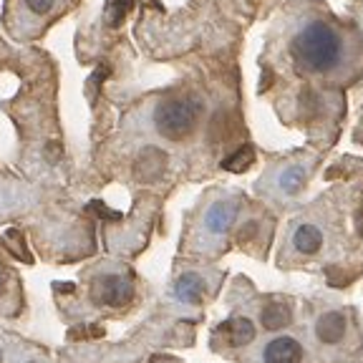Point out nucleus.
<instances>
[{"label": "nucleus", "mask_w": 363, "mask_h": 363, "mask_svg": "<svg viewBox=\"0 0 363 363\" xmlns=\"http://www.w3.org/2000/svg\"><path fill=\"white\" fill-rule=\"evenodd\" d=\"M94 298L104 306L121 308L134 298V285L129 278H121V275H106V278H99L94 285Z\"/></svg>", "instance_id": "obj_3"}, {"label": "nucleus", "mask_w": 363, "mask_h": 363, "mask_svg": "<svg viewBox=\"0 0 363 363\" xmlns=\"http://www.w3.org/2000/svg\"><path fill=\"white\" fill-rule=\"evenodd\" d=\"M303 346L293 335H278L265 343L260 353L262 363H303Z\"/></svg>", "instance_id": "obj_4"}, {"label": "nucleus", "mask_w": 363, "mask_h": 363, "mask_svg": "<svg viewBox=\"0 0 363 363\" xmlns=\"http://www.w3.org/2000/svg\"><path fill=\"white\" fill-rule=\"evenodd\" d=\"M174 295L179 298L182 303H197V301H202L204 280L199 278V275H194V272H189V275H182V278L177 280V285H174Z\"/></svg>", "instance_id": "obj_9"}, {"label": "nucleus", "mask_w": 363, "mask_h": 363, "mask_svg": "<svg viewBox=\"0 0 363 363\" xmlns=\"http://www.w3.org/2000/svg\"><path fill=\"white\" fill-rule=\"evenodd\" d=\"M346 335V318L340 313H323L315 323V338L325 346H333Z\"/></svg>", "instance_id": "obj_6"}, {"label": "nucleus", "mask_w": 363, "mask_h": 363, "mask_svg": "<svg viewBox=\"0 0 363 363\" xmlns=\"http://www.w3.org/2000/svg\"><path fill=\"white\" fill-rule=\"evenodd\" d=\"M6 275H8V272L0 267V293H3V288H6Z\"/></svg>", "instance_id": "obj_17"}, {"label": "nucleus", "mask_w": 363, "mask_h": 363, "mask_svg": "<svg viewBox=\"0 0 363 363\" xmlns=\"http://www.w3.org/2000/svg\"><path fill=\"white\" fill-rule=\"evenodd\" d=\"M252 159H255V152H252V147H245V149H240V152H235L233 157L225 159V169L245 172L250 164H252Z\"/></svg>", "instance_id": "obj_13"}, {"label": "nucleus", "mask_w": 363, "mask_h": 363, "mask_svg": "<svg viewBox=\"0 0 363 363\" xmlns=\"http://www.w3.org/2000/svg\"><path fill=\"white\" fill-rule=\"evenodd\" d=\"M68 335H71V338H79V335H89V338H101L104 328H99V325H81V328H74Z\"/></svg>", "instance_id": "obj_15"}, {"label": "nucleus", "mask_w": 363, "mask_h": 363, "mask_svg": "<svg viewBox=\"0 0 363 363\" xmlns=\"http://www.w3.org/2000/svg\"><path fill=\"white\" fill-rule=\"evenodd\" d=\"M23 6H26L28 13H33V16H45V13H51V8L56 6V0H23Z\"/></svg>", "instance_id": "obj_14"}, {"label": "nucleus", "mask_w": 363, "mask_h": 363, "mask_svg": "<svg viewBox=\"0 0 363 363\" xmlns=\"http://www.w3.org/2000/svg\"><path fill=\"white\" fill-rule=\"evenodd\" d=\"M293 245L303 255H315L318 250L323 247V233H320L315 225L306 222V225H301L293 233Z\"/></svg>", "instance_id": "obj_8"}, {"label": "nucleus", "mask_w": 363, "mask_h": 363, "mask_svg": "<svg viewBox=\"0 0 363 363\" xmlns=\"http://www.w3.org/2000/svg\"><path fill=\"white\" fill-rule=\"evenodd\" d=\"M3 242H6V247L11 250L18 260L30 262V252H28V247H26V242H23V235L18 233V230H8V233L3 235Z\"/></svg>", "instance_id": "obj_12"}, {"label": "nucleus", "mask_w": 363, "mask_h": 363, "mask_svg": "<svg viewBox=\"0 0 363 363\" xmlns=\"http://www.w3.org/2000/svg\"><path fill=\"white\" fill-rule=\"evenodd\" d=\"M290 56L308 74L330 76L346 66L348 40L330 21L306 16L290 33Z\"/></svg>", "instance_id": "obj_1"}, {"label": "nucleus", "mask_w": 363, "mask_h": 363, "mask_svg": "<svg viewBox=\"0 0 363 363\" xmlns=\"http://www.w3.org/2000/svg\"><path fill=\"white\" fill-rule=\"evenodd\" d=\"M356 3H358V6H361V8H363V0H356Z\"/></svg>", "instance_id": "obj_19"}, {"label": "nucleus", "mask_w": 363, "mask_h": 363, "mask_svg": "<svg viewBox=\"0 0 363 363\" xmlns=\"http://www.w3.org/2000/svg\"><path fill=\"white\" fill-rule=\"evenodd\" d=\"M56 290H66V293H71V290H74V285H56Z\"/></svg>", "instance_id": "obj_18"}, {"label": "nucleus", "mask_w": 363, "mask_h": 363, "mask_svg": "<svg viewBox=\"0 0 363 363\" xmlns=\"http://www.w3.org/2000/svg\"><path fill=\"white\" fill-rule=\"evenodd\" d=\"M303 182H306V167H288V169L280 172L278 187L285 194H295L303 187Z\"/></svg>", "instance_id": "obj_11"}, {"label": "nucleus", "mask_w": 363, "mask_h": 363, "mask_svg": "<svg viewBox=\"0 0 363 363\" xmlns=\"http://www.w3.org/2000/svg\"><path fill=\"white\" fill-rule=\"evenodd\" d=\"M199 111H202V106L192 96L164 99L154 108V126L164 139L179 142V139H184V136H189L194 131V126L199 121Z\"/></svg>", "instance_id": "obj_2"}, {"label": "nucleus", "mask_w": 363, "mask_h": 363, "mask_svg": "<svg viewBox=\"0 0 363 363\" xmlns=\"http://www.w3.org/2000/svg\"><path fill=\"white\" fill-rule=\"evenodd\" d=\"M238 210H240V204L235 202V199H220V202H215L210 210H207V215H204V230H207L212 238L225 235L227 230H230V225L235 222V217H238Z\"/></svg>", "instance_id": "obj_5"}, {"label": "nucleus", "mask_w": 363, "mask_h": 363, "mask_svg": "<svg viewBox=\"0 0 363 363\" xmlns=\"http://www.w3.org/2000/svg\"><path fill=\"white\" fill-rule=\"evenodd\" d=\"M152 363H177V361L172 356H154Z\"/></svg>", "instance_id": "obj_16"}, {"label": "nucleus", "mask_w": 363, "mask_h": 363, "mask_svg": "<svg viewBox=\"0 0 363 363\" xmlns=\"http://www.w3.org/2000/svg\"><path fill=\"white\" fill-rule=\"evenodd\" d=\"M217 333L220 335H227V340H230V346H247L250 340L255 338V325H252V320L250 318H230V320H225V323L217 328Z\"/></svg>", "instance_id": "obj_7"}, {"label": "nucleus", "mask_w": 363, "mask_h": 363, "mask_svg": "<svg viewBox=\"0 0 363 363\" xmlns=\"http://www.w3.org/2000/svg\"><path fill=\"white\" fill-rule=\"evenodd\" d=\"M260 323L267 330H280L290 323V311L283 303H267L260 311Z\"/></svg>", "instance_id": "obj_10"}]
</instances>
